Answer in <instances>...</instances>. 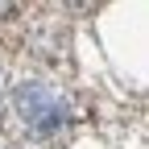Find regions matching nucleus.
<instances>
[{
	"label": "nucleus",
	"instance_id": "f257e3e1",
	"mask_svg": "<svg viewBox=\"0 0 149 149\" xmlns=\"http://www.w3.org/2000/svg\"><path fill=\"white\" fill-rule=\"evenodd\" d=\"M17 116H21V124L29 128L33 137H50V133H58V128L66 124V104L54 95L50 87L42 83H25V87H17Z\"/></svg>",
	"mask_w": 149,
	"mask_h": 149
}]
</instances>
